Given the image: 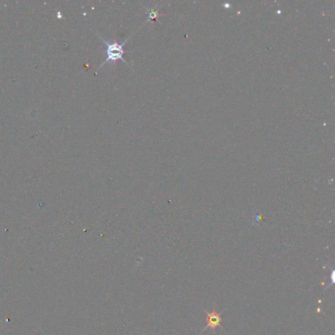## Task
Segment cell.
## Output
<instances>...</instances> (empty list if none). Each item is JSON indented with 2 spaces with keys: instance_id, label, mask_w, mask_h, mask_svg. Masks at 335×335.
<instances>
[{
  "instance_id": "1",
  "label": "cell",
  "mask_w": 335,
  "mask_h": 335,
  "mask_svg": "<svg viewBox=\"0 0 335 335\" xmlns=\"http://www.w3.org/2000/svg\"><path fill=\"white\" fill-rule=\"evenodd\" d=\"M98 37L101 40V42H103L106 46V58H105L104 62L99 66V68L103 67L105 64H107L109 62H116L118 60L123 61L126 65H128L127 61L124 59V53H125L124 45L130 38L125 40L122 43H118V42H107L103 38H101L100 36H98Z\"/></svg>"
},
{
  "instance_id": "2",
  "label": "cell",
  "mask_w": 335,
  "mask_h": 335,
  "mask_svg": "<svg viewBox=\"0 0 335 335\" xmlns=\"http://www.w3.org/2000/svg\"><path fill=\"white\" fill-rule=\"evenodd\" d=\"M207 327L210 328V330H212L213 332L221 326V314L217 313L216 311H212V312H207Z\"/></svg>"
}]
</instances>
